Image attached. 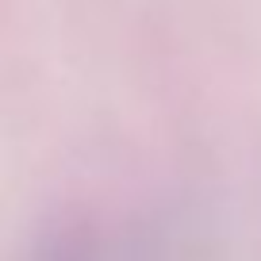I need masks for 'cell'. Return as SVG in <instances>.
Here are the masks:
<instances>
[{
    "label": "cell",
    "mask_w": 261,
    "mask_h": 261,
    "mask_svg": "<svg viewBox=\"0 0 261 261\" xmlns=\"http://www.w3.org/2000/svg\"><path fill=\"white\" fill-rule=\"evenodd\" d=\"M35 261H142V250L130 234L100 223H73L62 227L39 246Z\"/></svg>",
    "instance_id": "cell-1"
}]
</instances>
